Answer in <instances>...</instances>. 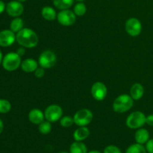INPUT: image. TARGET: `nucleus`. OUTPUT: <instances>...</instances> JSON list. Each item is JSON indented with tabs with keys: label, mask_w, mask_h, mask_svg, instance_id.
I'll return each mask as SVG.
<instances>
[{
	"label": "nucleus",
	"mask_w": 153,
	"mask_h": 153,
	"mask_svg": "<svg viewBox=\"0 0 153 153\" xmlns=\"http://www.w3.org/2000/svg\"><path fill=\"white\" fill-rule=\"evenodd\" d=\"M16 41L25 48L32 49L38 44L39 38L37 33L28 28H23L21 31L16 33Z\"/></svg>",
	"instance_id": "f257e3e1"
},
{
	"label": "nucleus",
	"mask_w": 153,
	"mask_h": 153,
	"mask_svg": "<svg viewBox=\"0 0 153 153\" xmlns=\"http://www.w3.org/2000/svg\"><path fill=\"white\" fill-rule=\"evenodd\" d=\"M134 100L128 94H122L114 100L113 102V110L116 113L123 114L128 111L132 108Z\"/></svg>",
	"instance_id": "f03ea898"
},
{
	"label": "nucleus",
	"mask_w": 153,
	"mask_h": 153,
	"mask_svg": "<svg viewBox=\"0 0 153 153\" xmlns=\"http://www.w3.org/2000/svg\"><path fill=\"white\" fill-rule=\"evenodd\" d=\"M146 123V117L140 111L132 112L128 116L126 120L127 126L131 129H138Z\"/></svg>",
	"instance_id": "7ed1b4c3"
},
{
	"label": "nucleus",
	"mask_w": 153,
	"mask_h": 153,
	"mask_svg": "<svg viewBox=\"0 0 153 153\" xmlns=\"http://www.w3.org/2000/svg\"><path fill=\"white\" fill-rule=\"evenodd\" d=\"M21 57L16 52H9L3 58L2 67L8 72H13L17 70L21 66Z\"/></svg>",
	"instance_id": "20e7f679"
},
{
	"label": "nucleus",
	"mask_w": 153,
	"mask_h": 153,
	"mask_svg": "<svg viewBox=\"0 0 153 153\" xmlns=\"http://www.w3.org/2000/svg\"><path fill=\"white\" fill-rule=\"evenodd\" d=\"M94 114L92 111L88 108H83L76 112L73 116L74 123L78 126H87L93 120Z\"/></svg>",
	"instance_id": "39448f33"
},
{
	"label": "nucleus",
	"mask_w": 153,
	"mask_h": 153,
	"mask_svg": "<svg viewBox=\"0 0 153 153\" xmlns=\"http://www.w3.org/2000/svg\"><path fill=\"white\" fill-rule=\"evenodd\" d=\"M57 63V56L52 50H45L40 55L38 64L40 67L44 69H50Z\"/></svg>",
	"instance_id": "423d86ee"
},
{
	"label": "nucleus",
	"mask_w": 153,
	"mask_h": 153,
	"mask_svg": "<svg viewBox=\"0 0 153 153\" xmlns=\"http://www.w3.org/2000/svg\"><path fill=\"white\" fill-rule=\"evenodd\" d=\"M44 115L46 120L51 123H55L59 121L63 117V109L58 105H50L45 109Z\"/></svg>",
	"instance_id": "0eeeda50"
},
{
	"label": "nucleus",
	"mask_w": 153,
	"mask_h": 153,
	"mask_svg": "<svg viewBox=\"0 0 153 153\" xmlns=\"http://www.w3.org/2000/svg\"><path fill=\"white\" fill-rule=\"evenodd\" d=\"M125 29L129 36L137 37L142 31V24L137 18H129L125 24Z\"/></svg>",
	"instance_id": "6e6552de"
},
{
	"label": "nucleus",
	"mask_w": 153,
	"mask_h": 153,
	"mask_svg": "<svg viewBox=\"0 0 153 153\" xmlns=\"http://www.w3.org/2000/svg\"><path fill=\"white\" fill-rule=\"evenodd\" d=\"M76 15L74 11L67 9L62 10L57 14V19L61 25L64 26H70L73 25L76 21Z\"/></svg>",
	"instance_id": "1a4fd4ad"
},
{
	"label": "nucleus",
	"mask_w": 153,
	"mask_h": 153,
	"mask_svg": "<svg viewBox=\"0 0 153 153\" xmlns=\"http://www.w3.org/2000/svg\"><path fill=\"white\" fill-rule=\"evenodd\" d=\"M108 89L106 85L101 82H95L91 88V95L94 100L97 101H102L106 98Z\"/></svg>",
	"instance_id": "9d476101"
},
{
	"label": "nucleus",
	"mask_w": 153,
	"mask_h": 153,
	"mask_svg": "<svg viewBox=\"0 0 153 153\" xmlns=\"http://www.w3.org/2000/svg\"><path fill=\"white\" fill-rule=\"evenodd\" d=\"M6 11L9 16L12 17H19L23 13L24 7L22 2L16 0L10 1L6 5Z\"/></svg>",
	"instance_id": "9b49d317"
},
{
	"label": "nucleus",
	"mask_w": 153,
	"mask_h": 153,
	"mask_svg": "<svg viewBox=\"0 0 153 153\" xmlns=\"http://www.w3.org/2000/svg\"><path fill=\"white\" fill-rule=\"evenodd\" d=\"M16 41V34L11 30L5 29L0 31V46L7 47Z\"/></svg>",
	"instance_id": "f8f14e48"
},
{
	"label": "nucleus",
	"mask_w": 153,
	"mask_h": 153,
	"mask_svg": "<svg viewBox=\"0 0 153 153\" xmlns=\"http://www.w3.org/2000/svg\"><path fill=\"white\" fill-rule=\"evenodd\" d=\"M44 113L38 108L32 109L28 113V120L31 123L34 124V125L40 124L43 121H44Z\"/></svg>",
	"instance_id": "ddd939ff"
},
{
	"label": "nucleus",
	"mask_w": 153,
	"mask_h": 153,
	"mask_svg": "<svg viewBox=\"0 0 153 153\" xmlns=\"http://www.w3.org/2000/svg\"><path fill=\"white\" fill-rule=\"evenodd\" d=\"M38 61H35L33 58H26L23 60L21 63V69L25 73H34L36 70L38 68Z\"/></svg>",
	"instance_id": "4468645a"
},
{
	"label": "nucleus",
	"mask_w": 153,
	"mask_h": 153,
	"mask_svg": "<svg viewBox=\"0 0 153 153\" xmlns=\"http://www.w3.org/2000/svg\"><path fill=\"white\" fill-rule=\"evenodd\" d=\"M144 94V88L140 83H134L130 89V94L134 100H139Z\"/></svg>",
	"instance_id": "2eb2a0df"
},
{
	"label": "nucleus",
	"mask_w": 153,
	"mask_h": 153,
	"mask_svg": "<svg viewBox=\"0 0 153 153\" xmlns=\"http://www.w3.org/2000/svg\"><path fill=\"white\" fill-rule=\"evenodd\" d=\"M90 135V130L87 126H79L73 133V138L76 141H83Z\"/></svg>",
	"instance_id": "dca6fc26"
},
{
	"label": "nucleus",
	"mask_w": 153,
	"mask_h": 153,
	"mask_svg": "<svg viewBox=\"0 0 153 153\" xmlns=\"http://www.w3.org/2000/svg\"><path fill=\"white\" fill-rule=\"evenodd\" d=\"M134 139H135L136 143L142 145L146 144L149 140V132L146 128H138L134 134Z\"/></svg>",
	"instance_id": "f3484780"
},
{
	"label": "nucleus",
	"mask_w": 153,
	"mask_h": 153,
	"mask_svg": "<svg viewBox=\"0 0 153 153\" xmlns=\"http://www.w3.org/2000/svg\"><path fill=\"white\" fill-rule=\"evenodd\" d=\"M41 15L43 19L47 21H52L57 19V13L53 7L50 6H45L41 10Z\"/></svg>",
	"instance_id": "a211bd4d"
},
{
	"label": "nucleus",
	"mask_w": 153,
	"mask_h": 153,
	"mask_svg": "<svg viewBox=\"0 0 153 153\" xmlns=\"http://www.w3.org/2000/svg\"><path fill=\"white\" fill-rule=\"evenodd\" d=\"M70 153H88V149L82 141H75L70 146Z\"/></svg>",
	"instance_id": "6ab92c4d"
},
{
	"label": "nucleus",
	"mask_w": 153,
	"mask_h": 153,
	"mask_svg": "<svg viewBox=\"0 0 153 153\" xmlns=\"http://www.w3.org/2000/svg\"><path fill=\"white\" fill-rule=\"evenodd\" d=\"M74 0H53V4L56 8L59 10L70 9L73 4Z\"/></svg>",
	"instance_id": "aec40b11"
},
{
	"label": "nucleus",
	"mask_w": 153,
	"mask_h": 153,
	"mask_svg": "<svg viewBox=\"0 0 153 153\" xmlns=\"http://www.w3.org/2000/svg\"><path fill=\"white\" fill-rule=\"evenodd\" d=\"M24 22L19 17H15L10 24V28L14 33H18L23 28Z\"/></svg>",
	"instance_id": "412c9836"
},
{
	"label": "nucleus",
	"mask_w": 153,
	"mask_h": 153,
	"mask_svg": "<svg viewBox=\"0 0 153 153\" xmlns=\"http://www.w3.org/2000/svg\"><path fill=\"white\" fill-rule=\"evenodd\" d=\"M126 153H147V151L143 145L136 143L128 146Z\"/></svg>",
	"instance_id": "4be33fe9"
},
{
	"label": "nucleus",
	"mask_w": 153,
	"mask_h": 153,
	"mask_svg": "<svg viewBox=\"0 0 153 153\" xmlns=\"http://www.w3.org/2000/svg\"><path fill=\"white\" fill-rule=\"evenodd\" d=\"M52 128V123L49 121H43L40 124L38 125L39 132L43 134H48L51 132Z\"/></svg>",
	"instance_id": "5701e85b"
},
{
	"label": "nucleus",
	"mask_w": 153,
	"mask_h": 153,
	"mask_svg": "<svg viewBox=\"0 0 153 153\" xmlns=\"http://www.w3.org/2000/svg\"><path fill=\"white\" fill-rule=\"evenodd\" d=\"M73 11L77 16H82L86 13L87 7L82 1H80L75 5Z\"/></svg>",
	"instance_id": "b1692460"
},
{
	"label": "nucleus",
	"mask_w": 153,
	"mask_h": 153,
	"mask_svg": "<svg viewBox=\"0 0 153 153\" xmlns=\"http://www.w3.org/2000/svg\"><path fill=\"white\" fill-rule=\"evenodd\" d=\"M11 109V104L7 100H0V114H7Z\"/></svg>",
	"instance_id": "393cba45"
},
{
	"label": "nucleus",
	"mask_w": 153,
	"mask_h": 153,
	"mask_svg": "<svg viewBox=\"0 0 153 153\" xmlns=\"http://www.w3.org/2000/svg\"><path fill=\"white\" fill-rule=\"evenodd\" d=\"M60 124L64 128H69L75 124L74 119L70 116H64L60 120Z\"/></svg>",
	"instance_id": "a878e982"
},
{
	"label": "nucleus",
	"mask_w": 153,
	"mask_h": 153,
	"mask_svg": "<svg viewBox=\"0 0 153 153\" xmlns=\"http://www.w3.org/2000/svg\"><path fill=\"white\" fill-rule=\"evenodd\" d=\"M104 153H122L120 149L114 145H109L104 149Z\"/></svg>",
	"instance_id": "bb28decb"
},
{
	"label": "nucleus",
	"mask_w": 153,
	"mask_h": 153,
	"mask_svg": "<svg viewBox=\"0 0 153 153\" xmlns=\"http://www.w3.org/2000/svg\"><path fill=\"white\" fill-rule=\"evenodd\" d=\"M45 73H46L45 69L40 67L34 71V76H35V77L37 78V79H41V78H43V76H45Z\"/></svg>",
	"instance_id": "cd10ccee"
},
{
	"label": "nucleus",
	"mask_w": 153,
	"mask_h": 153,
	"mask_svg": "<svg viewBox=\"0 0 153 153\" xmlns=\"http://www.w3.org/2000/svg\"><path fill=\"white\" fill-rule=\"evenodd\" d=\"M146 149L148 153H153V139H149L146 143Z\"/></svg>",
	"instance_id": "c85d7f7f"
},
{
	"label": "nucleus",
	"mask_w": 153,
	"mask_h": 153,
	"mask_svg": "<svg viewBox=\"0 0 153 153\" xmlns=\"http://www.w3.org/2000/svg\"><path fill=\"white\" fill-rule=\"evenodd\" d=\"M25 48L23 47V46H20L19 48H18L17 49H16V53L18 54V55H19L20 57H22V55H25Z\"/></svg>",
	"instance_id": "c756f323"
},
{
	"label": "nucleus",
	"mask_w": 153,
	"mask_h": 153,
	"mask_svg": "<svg viewBox=\"0 0 153 153\" xmlns=\"http://www.w3.org/2000/svg\"><path fill=\"white\" fill-rule=\"evenodd\" d=\"M146 124L150 126H153V114H150L146 117Z\"/></svg>",
	"instance_id": "7c9ffc66"
},
{
	"label": "nucleus",
	"mask_w": 153,
	"mask_h": 153,
	"mask_svg": "<svg viewBox=\"0 0 153 153\" xmlns=\"http://www.w3.org/2000/svg\"><path fill=\"white\" fill-rule=\"evenodd\" d=\"M6 9V5L4 4V2L1 0H0V14L2 13L4 11V10Z\"/></svg>",
	"instance_id": "2f4dec72"
},
{
	"label": "nucleus",
	"mask_w": 153,
	"mask_h": 153,
	"mask_svg": "<svg viewBox=\"0 0 153 153\" xmlns=\"http://www.w3.org/2000/svg\"><path fill=\"white\" fill-rule=\"evenodd\" d=\"M3 129H4V123H3L2 120L0 119V134H1V132L3 131Z\"/></svg>",
	"instance_id": "473e14b6"
},
{
	"label": "nucleus",
	"mask_w": 153,
	"mask_h": 153,
	"mask_svg": "<svg viewBox=\"0 0 153 153\" xmlns=\"http://www.w3.org/2000/svg\"><path fill=\"white\" fill-rule=\"evenodd\" d=\"M3 55H2V52H1V51L0 50V65H1V64H2V60H3Z\"/></svg>",
	"instance_id": "72a5a7b5"
},
{
	"label": "nucleus",
	"mask_w": 153,
	"mask_h": 153,
	"mask_svg": "<svg viewBox=\"0 0 153 153\" xmlns=\"http://www.w3.org/2000/svg\"><path fill=\"white\" fill-rule=\"evenodd\" d=\"M88 153H101V152H100V151H98V150H91Z\"/></svg>",
	"instance_id": "f704fd0d"
},
{
	"label": "nucleus",
	"mask_w": 153,
	"mask_h": 153,
	"mask_svg": "<svg viewBox=\"0 0 153 153\" xmlns=\"http://www.w3.org/2000/svg\"><path fill=\"white\" fill-rule=\"evenodd\" d=\"M18 1H20V2H24V1H26L27 0H16Z\"/></svg>",
	"instance_id": "c9c22d12"
},
{
	"label": "nucleus",
	"mask_w": 153,
	"mask_h": 153,
	"mask_svg": "<svg viewBox=\"0 0 153 153\" xmlns=\"http://www.w3.org/2000/svg\"><path fill=\"white\" fill-rule=\"evenodd\" d=\"M76 1H79V2H80V1H85V0H76Z\"/></svg>",
	"instance_id": "e433bc0d"
},
{
	"label": "nucleus",
	"mask_w": 153,
	"mask_h": 153,
	"mask_svg": "<svg viewBox=\"0 0 153 153\" xmlns=\"http://www.w3.org/2000/svg\"><path fill=\"white\" fill-rule=\"evenodd\" d=\"M59 153H68V152H59Z\"/></svg>",
	"instance_id": "4c0bfd02"
}]
</instances>
